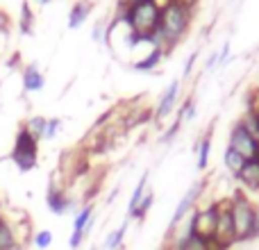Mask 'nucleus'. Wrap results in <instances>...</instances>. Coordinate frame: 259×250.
Instances as JSON below:
<instances>
[{
    "instance_id": "nucleus-8",
    "label": "nucleus",
    "mask_w": 259,
    "mask_h": 250,
    "mask_svg": "<svg viewBox=\"0 0 259 250\" xmlns=\"http://www.w3.org/2000/svg\"><path fill=\"white\" fill-rule=\"evenodd\" d=\"M94 228V205H84L73 219V234L68 239V246L73 250L80 248V243L87 239V234Z\"/></svg>"
},
{
    "instance_id": "nucleus-12",
    "label": "nucleus",
    "mask_w": 259,
    "mask_h": 250,
    "mask_svg": "<svg viewBox=\"0 0 259 250\" xmlns=\"http://www.w3.org/2000/svg\"><path fill=\"white\" fill-rule=\"evenodd\" d=\"M178 91H180V82H173V85L166 89V94L161 96L159 105H157V109H155L157 121H164V118L173 112V105H175V100H178Z\"/></svg>"
},
{
    "instance_id": "nucleus-16",
    "label": "nucleus",
    "mask_w": 259,
    "mask_h": 250,
    "mask_svg": "<svg viewBox=\"0 0 259 250\" xmlns=\"http://www.w3.org/2000/svg\"><path fill=\"white\" fill-rule=\"evenodd\" d=\"M91 14V3H87V0H82V3H77L75 7L71 9V14H68V25L71 27H80L82 23L87 21V16Z\"/></svg>"
},
{
    "instance_id": "nucleus-31",
    "label": "nucleus",
    "mask_w": 259,
    "mask_h": 250,
    "mask_svg": "<svg viewBox=\"0 0 259 250\" xmlns=\"http://www.w3.org/2000/svg\"><path fill=\"white\" fill-rule=\"evenodd\" d=\"M0 219H3V216H0Z\"/></svg>"
},
{
    "instance_id": "nucleus-19",
    "label": "nucleus",
    "mask_w": 259,
    "mask_h": 250,
    "mask_svg": "<svg viewBox=\"0 0 259 250\" xmlns=\"http://www.w3.org/2000/svg\"><path fill=\"white\" fill-rule=\"evenodd\" d=\"M127 232V221L121 225L118 230H114V232H109V237L105 239V250H121L123 246V237H125Z\"/></svg>"
},
{
    "instance_id": "nucleus-6",
    "label": "nucleus",
    "mask_w": 259,
    "mask_h": 250,
    "mask_svg": "<svg viewBox=\"0 0 259 250\" xmlns=\"http://www.w3.org/2000/svg\"><path fill=\"white\" fill-rule=\"evenodd\" d=\"M216 223H219V202H211L209 207H202L191 214V232L207 241L214 239Z\"/></svg>"
},
{
    "instance_id": "nucleus-1",
    "label": "nucleus",
    "mask_w": 259,
    "mask_h": 250,
    "mask_svg": "<svg viewBox=\"0 0 259 250\" xmlns=\"http://www.w3.org/2000/svg\"><path fill=\"white\" fill-rule=\"evenodd\" d=\"M116 21L125 23L127 30L137 36V41H150L152 44V36L159 30L161 9L152 0H143V3L132 5V7H123L121 5Z\"/></svg>"
},
{
    "instance_id": "nucleus-18",
    "label": "nucleus",
    "mask_w": 259,
    "mask_h": 250,
    "mask_svg": "<svg viewBox=\"0 0 259 250\" xmlns=\"http://www.w3.org/2000/svg\"><path fill=\"white\" fill-rule=\"evenodd\" d=\"M161 55H164V50L157 48V46H152V50L146 55V57L139 59V62H134V68H139V71H150V68H155L157 64H159Z\"/></svg>"
},
{
    "instance_id": "nucleus-22",
    "label": "nucleus",
    "mask_w": 259,
    "mask_h": 250,
    "mask_svg": "<svg viewBox=\"0 0 259 250\" xmlns=\"http://www.w3.org/2000/svg\"><path fill=\"white\" fill-rule=\"evenodd\" d=\"M46 121L48 118H44V116H32L30 121L25 123V130L32 134V137L39 141V139H44V130H46Z\"/></svg>"
},
{
    "instance_id": "nucleus-30",
    "label": "nucleus",
    "mask_w": 259,
    "mask_h": 250,
    "mask_svg": "<svg viewBox=\"0 0 259 250\" xmlns=\"http://www.w3.org/2000/svg\"><path fill=\"white\" fill-rule=\"evenodd\" d=\"M91 250H96V248H91Z\"/></svg>"
},
{
    "instance_id": "nucleus-2",
    "label": "nucleus",
    "mask_w": 259,
    "mask_h": 250,
    "mask_svg": "<svg viewBox=\"0 0 259 250\" xmlns=\"http://www.w3.org/2000/svg\"><path fill=\"white\" fill-rule=\"evenodd\" d=\"M191 23V7L182 3H170L168 7L161 9V21H159V30L152 36V46L166 50L168 46H175L180 41V36L189 30Z\"/></svg>"
},
{
    "instance_id": "nucleus-3",
    "label": "nucleus",
    "mask_w": 259,
    "mask_h": 250,
    "mask_svg": "<svg viewBox=\"0 0 259 250\" xmlns=\"http://www.w3.org/2000/svg\"><path fill=\"white\" fill-rule=\"evenodd\" d=\"M230 205V214H232V223H234V234H237V243L246 241V239L255 237V228L259 221V212L255 210L250 200L243 193H237L228 200Z\"/></svg>"
},
{
    "instance_id": "nucleus-14",
    "label": "nucleus",
    "mask_w": 259,
    "mask_h": 250,
    "mask_svg": "<svg viewBox=\"0 0 259 250\" xmlns=\"http://www.w3.org/2000/svg\"><path fill=\"white\" fill-rule=\"evenodd\" d=\"M209 248H211V241L196 237L193 232L175 241V250H209Z\"/></svg>"
},
{
    "instance_id": "nucleus-23",
    "label": "nucleus",
    "mask_w": 259,
    "mask_h": 250,
    "mask_svg": "<svg viewBox=\"0 0 259 250\" xmlns=\"http://www.w3.org/2000/svg\"><path fill=\"white\" fill-rule=\"evenodd\" d=\"M152 200H155V196H152V193L148 191L146 196L141 198V202H139V205H137V210H134L132 214H130V219H143V216H146L148 212H150V207H152Z\"/></svg>"
},
{
    "instance_id": "nucleus-17",
    "label": "nucleus",
    "mask_w": 259,
    "mask_h": 250,
    "mask_svg": "<svg viewBox=\"0 0 259 250\" xmlns=\"http://www.w3.org/2000/svg\"><path fill=\"white\" fill-rule=\"evenodd\" d=\"M223 161H225V169L230 171V173L237 178L239 173H241V169L246 166V159H243L241 155H239L237 150H232V148H225V155H223Z\"/></svg>"
},
{
    "instance_id": "nucleus-13",
    "label": "nucleus",
    "mask_w": 259,
    "mask_h": 250,
    "mask_svg": "<svg viewBox=\"0 0 259 250\" xmlns=\"http://www.w3.org/2000/svg\"><path fill=\"white\" fill-rule=\"evenodd\" d=\"M44 85H46V80L41 75V71L34 64H30L25 68V73H23V87H25V91H39V89H44Z\"/></svg>"
},
{
    "instance_id": "nucleus-9",
    "label": "nucleus",
    "mask_w": 259,
    "mask_h": 250,
    "mask_svg": "<svg viewBox=\"0 0 259 250\" xmlns=\"http://www.w3.org/2000/svg\"><path fill=\"white\" fill-rule=\"evenodd\" d=\"M202 191H205V182H202V180H198V182H193V184H191V189H189V191L184 193V198L180 200V205H178V210H175L173 219H170V230H175L184 219H187L189 214H191L193 205L198 202V198H200V193H202Z\"/></svg>"
},
{
    "instance_id": "nucleus-27",
    "label": "nucleus",
    "mask_w": 259,
    "mask_h": 250,
    "mask_svg": "<svg viewBox=\"0 0 259 250\" xmlns=\"http://www.w3.org/2000/svg\"><path fill=\"white\" fill-rule=\"evenodd\" d=\"M139 3H143V0H121L123 7H132V5H139Z\"/></svg>"
},
{
    "instance_id": "nucleus-10",
    "label": "nucleus",
    "mask_w": 259,
    "mask_h": 250,
    "mask_svg": "<svg viewBox=\"0 0 259 250\" xmlns=\"http://www.w3.org/2000/svg\"><path fill=\"white\" fill-rule=\"evenodd\" d=\"M46 202H48V210L53 212V214L62 216L66 214V212L75 210V200H71V198L64 193L62 187H55V184H50L48 189V196H46Z\"/></svg>"
},
{
    "instance_id": "nucleus-20",
    "label": "nucleus",
    "mask_w": 259,
    "mask_h": 250,
    "mask_svg": "<svg viewBox=\"0 0 259 250\" xmlns=\"http://www.w3.org/2000/svg\"><path fill=\"white\" fill-rule=\"evenodd\" d=\"M146 187H148V173H146V175H141V180H139V184H137V189H134L132 198H130L127 214H132V212L137 210V205H139V202H141V198L146 196Z\"/></svg>"
},
{
    "instance_id": "nucleus-5",
    "label": "nucleus",
    "mask_w": 259,
    "mask_h": 250,
    "mask_svg": "<svg viewBox=\"0 0 259 250\" xmlns=\"http://www.w3.org/2000/svg\"><path fill=\"white\" fill-rule=\"evenodd\" d=\"M228 148L237 150L246 161L259 159V137H255V134H252L243 123H239L237 128L230 132Z\"/></svg>"
},
{
    "instance_id": "nucleus-29",
    "label": "nucleus",
    "mask_w": 259,
    "mask_h": 250,
    "mask_svg": "<svg viewBox=\"0 0 259 250\" xmlns=\"http://www.w3.org/2000/svg\"><path fill=\"white\" fill-rule=\"evenodd\" d=\"M0 216H3V200H0Z\"/></svg>"
},
{
    "instance_id": "nucleus-11",
    "label": "nucleus",
    "mask_w": 259,
    "mask_h": 250,
    "mask_svg": "<svg viewBox=\"0 0 259 250\" xmlns=\"http://www.w3.org/2000/svg\"><path fill=\"white\" fill-rule=\"evenodd\" d=\"M237 180L248 191H259V159L246 161V166H243L241 173L237 175Z\"/></svg>"
},
{
    "instance_id": "nucleus-26",
    "label": "nucleus",
    "mask_w": 259,
    "mask_h": 250,
    "mask_svg": "<svg viewBox=\"0 0 259 250\" xmlns=\"http://www.w3.org/2000/svg\"><path fill=\"white\" fill-rule=\"evenodd\" d=\"M30 21H32V14H30V7L27 5H23V30H30Z\"/></svg>"
},
{
    "instance_id": "nucleus-7",
    "label": "nucleus",
    "mask_w": 259,
    "mask_h": 250,
    "mask_svg": "<svg viewBox=\"0 0 259 250\" xmlns=\"http://www.w3.org/2000/svg\"><path fill=\"white\" fill-rule=\"evenodd\" d=\"M211 241H216L225 250L237 243V234H234V223H232V214H230L228 200H219V223H216V232H214Z\"/></svg>"
},
{
    "instance_id": "nucleus-21",
    "label": "nucleus",
    "mask_w": 259,
    "mask_h": 250,
    "mask_svg": "<svg viewBox=\"0 0 259 250\" xmlns=\"http://www.w3.org/2000/svg\"><path fill=\"white\" fill-rule=\"evenodd\" d=\"M209 152H211V137H202L200 146H198V169L205 171L209 164Z\"/></svg>"
},
{
    "instance_id": "nucleus-15",
    "label": "nucleus",
    "mask_w": 259,
    "mask_h": 250,
    "mask_svg": "<svg viewBox=\"0 0 259 250\" xmlns=\"http://www.w3.org/2000/svg\"><path fill=\"white\" fill-rule=\"evenodd\" d=\"M14 243H18L16 228H14L12 221H7V219L3 216V219H0V250L14 246Z\"/></svg>"
},
{
    "instance_id": "nucleus-28",
    "label": "nucleus",
    "mask_w": 259,
    "mask_h": 250,
    "mask_svg": "<svg viewBox=\"0 0 259 250\" xmlns=\"http://www.w3.org/2000/svg\"><path fill=\"white\" fill-rule=\"evenodd\" d=\"M5 250H23L21 243H14V246H9V248H5Z\"/></svg>"
},
{
    "instance_id": "nucleus-25",
    "label": "nucleus",
    "mask_w": 259,
    "mask_h": 250,
    "mask_svg": "<svg viewBox=\"0 0 259 250\" xmlns=\"http://www.w3.org/2000/svg\"><path fill=\"white\" fill-rule=\"evenodd\" d=\"M59 130V118H50L46 121V130H44V139H53Z\"/></svg>"
},
{
    "instance_id": "nucleus-24",
    "label": "nucleus",
    "mask_w": 259,
    "mask_h": 250,
    "mask_svg": "<svg viewBox=\"0 0 259 250\" xmlns=\"http://www.w3.org/2000/svg\"><path fill=\"white\" fill-rule=\"evenodd\" d=\"M32 243L39 250H46L53 243V232H50V230H39V232L32 234Z\"/></svg>"
},
{
    "instance_id": "nucleus-4",
    "label": "nucleus",
    "mask_w": 259,
    "mask_h": 250,
    "mask_svg": "<svg viewBox=\"0 0 259 250\" xmlns=\"http://www.w3.org/2000/svg\"><path fill=\"white\" fill-rule=\"evenodd\" d=\"M12 159H14V164L18 166L21 173H27V171H32L36 166V159H39V141H36L25 128H21L16 134Z\"/></svg>"
}]
</instances>
